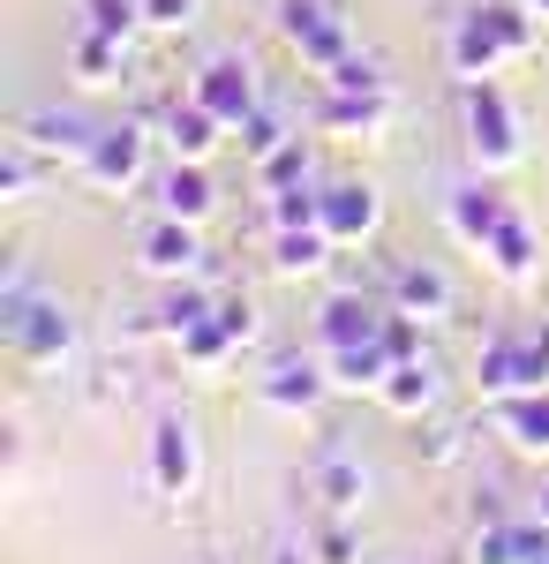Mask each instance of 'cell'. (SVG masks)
<instances>
[{
	"label": "cell",
	"mask_w": 549,
	"mask_h": 564,
	"mask_svg": "<svg viewBox=\"0 0 549 564\" xmlns=\"http://www.w3.org/2000/svg\"><path fill=\"white\" fill-rule=\"evenodd\" d=\"M0 339L15 361H61V354L76 347V324H68V308L61 302H39L31 286H23V271L8 279V294H0Z\"/></svg>",
	"instance_id": "cell-1"
},
{
	"label": "cell",
	"mask_w": 549,
	"mask_h": 564,
	"mask_svg": "<svg viewBox=\"0 0 549 564\" xmlns=\"http://www.w3.org/2000/svg\"><path fill=\"white\" fill-rule=\"evenodd\" d=\"M474 384L482 399H519V391H549V324L527 332V339H489L482 361H474Z\"/></svg>",
	"instance_id": "cell-2"
},
{
	"label": "cell",
	"mask_w": 549,
	"mask_h": 564,
	"mask_svg": "<svg viewBox=\"0 0 549 564\" xmlns=\"http://www.w3.org/2000/svg\"><path fill=\"white\" fill-rule=\"evenodd\" d=\"M466 151H474L482 174H505L512 159H519V113H512V98L489 76L466 84Z\"/></svg>",
	"instance_id": "cell-3"
},
{
	"label": "cell",
	"mask_w": 549,
	"mask_h": 564,
	"mask_svg": "<svg viewBox=\"0 0 549 564\" xmlns=\"http://www.w3.org/2000/svg\"><path fill=\"white\" fill-rule=\"evenodd\" d=\"M279 31H287V45H294L309 68H338L354 53L346 23L332 15V0H279Z\"/></svg>",
	"instance_id": "cell-4"
},
{
	"label": "cell",
	"mask_w": 549,
	"mask_h": 564,
	"mask_svg": "<svg viewBox=\"0 0 549 564\" xmlns=\"http://www.w3.org/2000/svg\"><path fill=\"white\" fill-rule=\"evenodd\" d=\"M204 113H218L226 129H241L256 113V76H249V61H234V53H218V61H204L196 68V90H189Z\"/></svg>",
	"instance_id": "cell-5"
},
{
	"label": "cell",
	"mask_w": 549,
	"mask_h": 564,
	"mask_svg": "<svg viewBox=\"0 0 549 564\" xmlns=\"http://www.w3.org/2000/svg\"><path fill=\"white\" fill-rule=\"evenodd\" d=\"M324 384H332V377H324L316 361H301V354H279V361L256 377V399H263L271 414H309V406L324 399Z\"/></svg>",
	"instance_id": "cell-6"
},
{
	"label": "cell",
	"mask_w": 549,
	"mask_h": 564,
	"mask_svg": "<svg viewBox=\"0 0 549 564\" xmlns=\"http://www.w3.org/2000/svg\"><path fill=\"white\" fill-rule=\"evenodd\" d=\"M384 316H391V308H377L369 294H332V302L316 308V339H324V354L369 347V339H384Z\"/></svg>",
	"instance_id": "cell-7"
},
{
	"label": "cell",
	"mask_w": 549,
	"mask_h": 564,
	"mask_svg": "<svg viewBox=\"0 0 549 564\" xmlns=\"http://www.w3.org/2000/svg\"><path fill=\"white\" fill-rule=\"evenodd\" d=\"M151 481H159V497H189L196 489V430L181 414H166L151 430Z\"/></svg>",
	"instance_id": "cell-8"
},
{
	"label": "cell",
	"mask_w": 549,
	"mask_h": 564,
	"mask_svg": "<svg viewBox=\"0 0 549 564\" xmlns=\"http://www.w3.org/2000/svg\"><path fill=\"white\" fill-rule=\"evenodd\" d=\"M84 181L106 188V196L136 188V181H143V135L136 129H98V143H90V159H84Z\"/></svg>",
	"instance_id": "cell-9"
},
{
	"label": "cell",
	"mask_w": 549,
	"mask_h": 564,
	"mask_svg": "<svg viewBox=\"0 0 549 564\" xmlns=\"http://www.w3.org/2000/svg\"><path fill=\"white\" fill-rule=\"evenodd\" d=\"M377 218H384V204H377L369 181H332V188H324V234H332L338 249H346V241H369Z\"/></svg>",
	"instance_id": "cell-10"
},
{
	"label": "cell",
	"mask_w": 549,
	"mask_h": 564,
	"mask_svg": "<svg viewBox=\"0 0 549 564\" xmlns=\"http://www.w3.org/2000/svg\"><path fill=\"white\" fill-rule=\"evenodd\" d=\"M549 557V527L542 520H489L474 534L466 564H542Z\"/></svg>",
	"instance_id": "cell-11"
},
{
	"label": "cell",
	"mask_w": 549,
	"mask_h": 564,
	"mask_svg": "<svg viewBox=\"0 0 549 564\" xmlns=\"http://www.w3.org/2000/svg\"><path fill=\"white\" fill-rule=\"evenodd\" d=\"M512 53L505 39H497V23H489V8H466L460 15V31H452V68H460L466 84H482V76H497Z\"/></svg>",
	"instance_id": "cell-12"
},
{
	"label": "cell",
	"mask_w": 549,
	"mask_h": 564,
	"mask_svg": "<svg viewBox=\"0 0 549 564\" xmlns=\"http://www.w3.org/2000/svg\"><path fill=\"white\" fill-rule=\"evenodd\" d=\"M196 263H204V241H196L189 218H159L143 234V271L151 279H196Z\"/></svg>",
	"instance_id": "cell-13"
},
{
	"label": "cell",
	"mask_w": 549,
	"mask_h": 564,
	"mask_svg": "<svg viewBox=\"0 0 549 564\" xmlns=\"http://www.w3.org/2000/svg\"><path fill=\"white\" fill-rule=\"evenodd\" d=\"M444 218H452V234H460L466 249H489V234L512 218V204L489 188V181H466V188H452V204H444Z\"/></svg>",
	"instance_id": "cell-14"
},
{
	"label": "cell",
	"mask_w": 549,
	"mask_h": 564,
	"mask_svg": "<svg viewBox=\"0 0 549 564\" xmlns=\"http://www.w3.org/2000/svg\"><path fill=\"white\" fill-rule=\"evenodd\" d=\"M15 135H23L31 151H61V159H76V166L90 159V143H98V129H90L84 113H61V106H45V113H31V121H23Z\"/></svg>",
	"instance_id": "cell-15"
},
{
	"label": "cell",
	"mask_w": 549,
	"mask_h": 564,
	"mask_svg": "<svg viewBox=\"0 0 549 564\" xmlns=\"http://www.w3.org/2000/svg\"><path fill=\"white\" fill-rule=\"evenodd\" d=\"M391 308H407V316L437 324V316L452 308V286H444V271H429V263H391Z\"/></svg>",
	"instance_id": "cell-16"
},
{
	"label": "cell",
	"mask_w": 549,
	"mask_h": 564,
	"mask_svg": "<svg viewBox=\"0 0 549 564\" xmlns=\"http://www.w3.org/2000/svg\"><path fill=\"white\" fill-rule=\"evenodd\" d=\"M391 121V90H332V106H324V129L338 135H377Z\"/></svg>",
	"instance_id": "cell-17"
},
{
	"label": "cell",
	"mask_w": 549,
	"mask_h": 564,
	"mask_svg": "<svg viewBox=\"0 0 549 564\" xmlns=\"http://www.w3.org/2000/svg\"><path fill=\"white\" fill-rule=\"evenodd\" d=\"M316 497H324V512H354V505L369 497V475H362V459L332 444V452L316 459Z\"/></svg>",
	"instance_id": "cell-18"
},
{
	"label": "cell",
	"mask_w": 549,
	"mask_h": 564,
	"mask_svg": "<svg viewBox=\"0 0 549 564\" xmlns=\"http://www.w3.org/2000/svg\"><path fill=\"white\" fill-rule=\"evenodd\" d=\"M218 135H226V121H218V113H204L196 98L166 113V143H173V159H196V166H204V159L218 151Z\"/></svg>",
	"instance_id": "cell-19"
},
{
	"label": "cell",
	"mask_w": 549,
	"mask_h": 564,
	"mask_svg": "<svg viewBox=\"0 0 549 564\" xmlns=\"http://www.w3.org/2000/svg\"><path fill=\"white\" fill-rule=\"evenodd\" d=\"M159 204H166V218H189V226H196L218 196H212V181H204V166H196V159H173V174L159 181Z\"/></svg>",
	"instance_id": "cell-20"
},
{
	"label": "cell",
	"mask_w": 549,
	"mask_h": 564,
	"mask_svg": "<svg viewBox=\"0 0 549 564\" xmlns=\"http://www.w3.org/2000/svg\"><path fill=\"white\" fill-rule=\"evenodd\" d=\"M377 399L391 414H407V422H422L429 399H437V377H429V361H391V377L377 384Z\"/></svg>",
	"instance_id": "cell-21"
},
{
	"label": "cell",
	"mask_w": 549,
	"mask_h": 564,
	"mask_svg": "<svg viewBox=\"0 0 549 564\" xmlns=\"http://www.w3.org/2000/svg\"><path fill=\"white\" fill-rule=\"evenodd\" d=\"M68 68H76V84H121V39H106V31H76L68 45Z\"/></svg>",
	"instance_id": "cell-22"
},
{
	"label": "cell",
	"mask_w": 549,
	"mask_h": 564,
	"mask_svg": "<svg viewBox=\"0 0 549 564\" xmlns=\"http://www.w3.org/2000/svg\"><path fill=\"white\" fill-rule=\"evenodd\" d=\"M338 241L324 234V226H279V241H271V263L287 271V279H301V271H316V263L332 257Z\"/></svg>",
	"instance_id": "cell-23"
},
{
	"label": "cell",
	"mask_w": 549,
	"mask_h": 564,
	"mask_svg": "<svg viewBox=\"0 0 549 564\" xmlns=\"http://www.w3.org/2000/svg\"><path fill=\"white\" fill-rule=\"evenodd\" d=\"M497 422L512 430L519 452H549V391H519V399H505Z\"/></svg>",
	"instance_id": "cell-24"
},
{
	"label": "cell",
	"mask_w": 549,
	"mask_h": 564,
	"mask_svg": "<svg viewBox=\"0 0 549 564\" xmlns=\"http://www.w3.org/2000/svg\"><path fill=\"white\" fill-rule=\"evenodd\" d=\"M482 257L497 263V271H505V279H527V271H535V257H542V249H535V226H527V218L512 212L505 226H497V234H489V249H482Z\"/></svg>",
	"instance_id": "cell-25"
},
{
	"label": "cell",
	"mask_w": 549,
	"mask_h": 564,
	"mask_svg": "<svg viewBox=\"0 0 549 564\" xmlns=\"http://www.w3.org/2000/svg\"><path fill=\"white\" fill-rule=\"evenodd\" d=\"M384 377H391V354H384V339H369V347H338V354H332V384H346V391H377Z\"/></svg>",
	"instance_id": "cell-26"
},
{
	"label": "cell",
	"mask_w": 549,
	"mask_h": 564,
	"mask_svg": "<svg viewBox=\"0 0 549 564\" xmlns=\"http://www.w3.org/2000/svg\"><path fill=\"white\" fill-rule=\"evenodd\" d=\"M212 308H218V302L204 294V286H196V279H173V294L159 302V332H166V339H181V332H196Z\"/></svg>",
	"instance_id": "cell-27"
},
{
	"label": "cell",
	"mask_w": 549,
	"mask_h": 564,
	"mask_svg": "<svg viewBox=\"0 0 549 564\" xmlns=\"http://www.w3.org/2000/svg\"><path fill=\"white\" fill-rule=\"evenodd\" d=\"M234 347H241V339H234V332L218 324V308H212V316H204V324H196V332H181V354H189L196 369H218V361H226V354H234Z\"/></svg>",
	"instance_id": "cell-28"
},
{
	"label": "cell",
	"mask_w": 549,
	"mask_h": 564,
	"mask_svg": "<svg viewBox=\"0 0 549 564\" xmlns=\"http://www.w3.org/2000/svg\"><path fill=\"white\" fill-rule=\"evenodd\" d=\"M279 226H324V188H271V234Z\"/></svg>",
	"instance_id": "cell-29"
},
{
	"label": "cell",
	"mask_w": 549,
	"mask_h": 564,
	"mask_svg": "<svg viewBox=\"0 0 549 564\" xmlns=\"http://www.w3.org/2000/svg\"><path fill=\"white\" fill-rule=\"evenodd\" d=\"M256 174H263V188H301V181H309V151H301V135H287Z\"/></svg>",
	"instance_id": "cell-30"
},
{
	"label": "cell",
	"mask_w": 549,
	"mask_h": 564,
	"mask_svg": "<svg viewBox=\"0 0 549 564\" xmlns=\"http://www.w3.org/2000/svg\"><path fill=\"white\" fill-rule=\"evenodd\" d=\"M384 354H391V361H422V316L391 308V316H384Z\"/></svg>",
	"instance_id": "cell-31"
},
{
	"label": "cell",
	"mask_w": 549,
	"mask_h": 564,
	"mask_svg": "<svg viewBox=\"0 0 549 564\" xmlns=\"http://www.w3.org/2000/svg\"><path fill=\"white\" fill-rule=\"evenodd\" d=\"M143 23V0H90V31H106V39H121Z\"/></svg>",
	"instance_id": "cell-32"
},
{
	"label": "cell",
	"mask_w": 549,
	"mask_h": 564,
	"mask_svg": "<svg viewBox=\"0 0 549 564\" xmlns=\"http://www.w3.org/2000/svg\"><path fill=\"white\" fill-rule=\"evenodd\" d=\"M279 143H287V129H279V121H271V113H263V106H256L249 121H241V151H249L256 166H263V159H271V151H279Z\"/></svg>",
	"instance_id": "cell-33"
},
{
	"label": "cell",
	"mask_w": 549,
	"mask_h": 564,
	"mask_svg": "<svg viewBox=\"0 0 549 564\" xmlns=\"http://www.w3.org/2000/svg\"><path fill=\"white\" fill-rule=\"evenodd\" d=\"M324 76H332V90H384L377 61H362V53H346L338 68H324Z\"/></svg>",
	"instance_id": "cell-34"
},
{
	"label": "cell",
	"mask_w": 549,
	"mask_h": 564,
	"mask_svg": "<svg viewBox=\"0 0 549 564\" xmlns=\"http://www.w3.org/2000/svg\"><path fill=\"white\" fill-rule=\"evenodd\" d=\"M23 188H31V143L15 135L8 159H0V196H23Z\"/></svg>",
	"instance_id": "cell-35"
},
{
	"label": "cell",
	"mask_w": 549,
	"mask_h": 564,
	"mask_svg": "<svg viewBox=\"0 0 549 564\" xmlns=\"http://www.w3.org/2000/svg\"><path fill=\"white\" fill-rule=\"evenodd\" d=\"M316 564H362V542H354L346 527H324V534H316Z\"/></svg>",
	"instance_id": "cell-36"
},
{
	"label": "cell",
	"mask_w": 549,
	"mask_h": 564,
	"mask_svg": "<svg viewBox=\"0 0 549 564\" xmlns=\"http://www.w3.org/2000/svg\"><path fill=\"white\" fill-rule=\"evenodd\" d=\"M143 23L151 31H181V23H196V0H143Z\"/></svg>",
	"instance_id": "cell-37"
},
{
	"label": "cell",
	"mask_w": 549,
	"mask_h": 564,
	"mask_svg": "<svg viewBox=\"0 0 549 564\" xmlns=\"http://www.w3.org/2000/svg\"><path fill=\"white\" fill-rule=\"evenodd\" d=\"M218 324H226V332H234L241 347L256 339V308H249V302H218Z\"/></svg>",
	"instance_id": "cell-38"
},
{
	"label": "cell",
	"mask_w": 549,
	"mask_h": 564,
	"mask_svg": "<svg viewBox=\"0 0 549 564\" xmlns=\"http://www.w3.org/2000/svg\"><path fill=\"white\" fill-rule=\"evenodd\" d=\"M415 452H422V459H452V452H460V430H429V436H415Z\"/></svg>",
	"instance_id": "cell-39"
},
{
	"label": "cell",
	"mask_w": 549,
	"mask_h": 564,
	"mask_svg": "<svg viewBox=\"0 0 549 564\" xmlns=\"http://www.w3.org/2000/svg\"><path fill=\"white\" fill-rule=\"evenodd\" d=\"M271 564H301V557H294V550H279V557H271Z\"/></svg>",
	"instance_id": "cell-40"
},
{
	"label": "cell",
	"mask_w": 549,
	"mask_h": 564,
	"mask_svg": "<svg viewBox=\"0 0 549 564\" xmlns=\"http://www.w3.org/2000/svg\"><path fill=\"white\" fill-rule=\"evenodd\" d=\"M535 520H542V527H549V489H542V512H535Z\"/></svg>",
	"instance_id": "cell-41"
},
{
	"label": "cell",
	"mask_w": 549,
	"mask_h": 564,
	"mask_svg": "<svg viewBox=\"0 0 549 564\" xmlns=\"http://www.w3.org/2000/svg\"><path fill=\"white\" fill-rule=\"evenodd\" d=\"M527 8H535V15H549V0H527Z\"/></svg>",
	"instance_id": "cell-42"
},
{
	"label": "cell",
	"mask_w": 549,
	"mask_h": 564,
	"mask_svg": "<svg viewBox=\"0 0 549 564\" xmlns=\"http://www.w3.org/2000/svg\"><path fill=\"white\" fill-rule=\"evenodd\" d=\"M542 564H549V557H542Z\"/></svg>",
	"instance_id": "cell-43"
}]
</instances>
